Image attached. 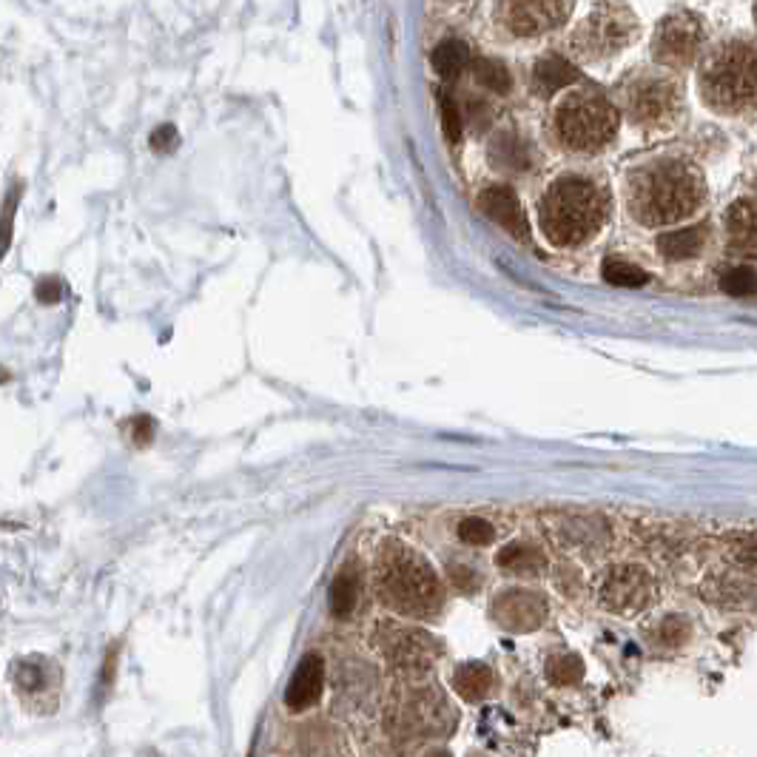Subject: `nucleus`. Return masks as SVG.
<instances>
[{
  "label": "nucleus",
  "instance_id": "f257e3e1",
  "mask_svg": "<svg viewBox=\"0 0 757 757\" xmlns=\"http://www.w3.org/2000/svg\"><path fill=\"white\" fill-rule=\"evenodd\" d=\"M706 200L701 168L684 157H655L627 177L629 214L641 225L661 228L695 214Z\"/></svg>",
  "mask_w": 757,
  "mask_h": 757
},
{
  "label": "nucleus",
  "instance_id": "f03ea898",
  "mask_svg": "<svg viewBox=\"0 0 757 757\" xmlns=\"http://www.w3.org/2000/svg\"><path fill=\"white\" fill-rule=\"evenodd\" d=\"M698 92L706 109L738 117L757 111V37L723 35L698 60Z\"/></svg>",
  "mask_w": 757,
  "mask_h": 757
},
{
  "label": "nucleus",
  "instance_id": "7ed1b4c3",
  "mask_svg": "<svg viewBox=\"0 0 757 757\" xmlns=\"http://www.w3.org/2000/svg\"><path fill=\"white\" fill-rule=\"evenodd\" d=\"M610 214V194L584 174L558 177L538 203V222L544 237L558 248L581 245L601 231Z\"/></svg>",
  "mask_w": 757,
  "mask_h": 757
},
{
  "label": "nucleus",
  "instance_id": "20e7f679",
  "mask_svg": "<svg viewBox=\"0 0 757 757\" xmlns=\"http://www.w3.org/2000/svg\"><path fill=\"white\" fill-rule=\"evenodd\" d=\"M376 592L385 607L410 618H427L442 604V584L433 567L402 541H388L379 550Z\"/></svg>",
  "mask_w": 757,
  "mask_h": 757
},
{
  "label": "nucleus",
  "instance_id": "39448f33",
  "mask_svg": "<svg viewBox=\"0 0 757 757\" xmlns=\"http://www.w3.org/2000/svg\"><path fill=\"white\" fill-rule=\"evenodd\" d=\"M618 106L598 89H567L553 111L555 140L575 154H595L615 140Z\"/></svg>",
  "mask_w": 757,
  "mask_h": 757
},
{
  "label": "nucleus",
  "instance_id": "423d86ee",
  "mask_svg": "<svg viewBox=\"0 0 757 757\" xmlns=\"http://www.w3.org/2000/svg\"><path fill=\"white\" fill-rule=\"evenodd\" d=\"M638 35L641 23L627 0H595L570 35V52L584 63H607L624 55Z\"/></svg>",
  "mask_w": 757,
  "mask_h": 757
},
{
  "label": "nucleus",
  "instance_id": "0eeeda50",
  "mask_svg": "<svg viewBox=\"0 0 757 757\" xmlns=\"http://www.w3.org/2000/svg\"><path fill=\"white\" fill-rule=\"evenodd\" d=\"M621 100L641 129H669L684 111V86L669 69H638L624 77Z\"/></svg>",
  "mask_w": 757,
  "mask_h": 757
},
{
  "label": "nucleus",
  "instance_id": "6e6552de",
  "mask_svg": "<svg viewBox=\"0 0 757 757\" xmlns=\"http://www.w3.org/2000/svg\"><path fill=\"white\" fill-rule=\"evenodd\" d=\"M390 726L399 738H430L442 735L453 723V712L433 684L407 681L393 689L390 701Z\"/></svg>",
  "mask_w": 757,
  "mask_h": 757
},
{
  "label": "nucleus",
  "instance_id": "1a4fd4ad",
  "mask_svg": "<svg viewBox=\"0 0 757 757\" xmlns=\"http://www.w3.org/2000/svg\"><path fill=\"white\" fill-rule=\"evenodd\" d=\"M703 49H706V23L701 15H695L689 9L669 12L655 26L652 60L669 72H684L689 66H695Z\"/></svg>",
  "mask_w": 757,
  "mask_h": 757
},
{
  "label": "nucleus",
  "instance_id": "9d476101",
  "mask_svg": "<svg viewBox=\"0 0 757 757\" xmlns=\"http://www.w3.org/2000/svg\"><path fill=\"white\" fill-rule=\"evenodd\" d=\"M567 0H499L496 18L513 37L550 35L567 23Z\"/></svg>",
  "mask_w": 757,
  "mask_h": 757
},
{
  "label": "nucleus",
  "instance_id": "9b49d317",
  "mask_svg": "<svg viewBox=\"0 0 757 757\" xmlns=\"http://www.w3.org/2000/svg\"><path fill=\"white\" fill-rule=\"evenodd\" d=\"M652 592H655L652 575L641 567L624 564V567H615L607 573L598 598L607 610L632 615V612H641L647 607L652 601Z\"/></svg>",
  "mask_w": 757,
  "mask_h": 757
},
{
  "label": "nucleus",
  "instance_id": "f8f14e48",
  "mask_svg": "<svg viewBox=\"0 0 757 757\" xmlns=\"http://www.w3.org/2000/svg\"><path fill=\"white\" fill-rule=\"evenodd\" d=\"M382 652L388 655L393 664L405 672H425L427 666L436 661L439 647L436 641L413 627H399V629H385L382 638Z\"/></svg>",
  "mask_w": 757,
  "mask_h": 757
},
{
  "label": "nucleus",
  "instance_id": "ddd939ff",
  "mask_svg": "<svg viewBox=\"0 0 757 757\" xmlns=\"http://www.w3.org/2000/svg\"><path fill=\"white\" fill-rule=\"evenodd\" d=\"M493 618L507 632H533L547 618L544 598L530 590H507L493 601Z\"/></svg>",
  "mask_w": 757,
  "mask_h": 757
},
{
  "label": "nucleus",
  "instance_id": "4468645a",
  "mask_svg": "<svg viewBox=\"0 0 757 757\" xmlns=\"http://www.w3.org/2000/svg\"><path fill=\"white\" fill-rule=\"evenodd\" d=\"M479 208L490 220L499 222L504 231H510L516 240H527V237H530L524 208H521L518 197L513 194V188H507V185H490V188H484L479 194Z\"/></svg>",
  "mask_w": 757,
  "mask_h": 757
},
{
  "label": "nucleus",
  "instance_id": "2eb2a0df",
  "mask_svg": "<svg viewBox=\"0 0 757 757\" xmlns=\"http://www.w3.org/2000/svg\"><path fill=\"white\" fill-rule=\"evenodd\" d=\"M322 681H325V664L319 655H305L299 666L294 669V678L288 684V692H285V703L288 709L294 712H302L308 706H314L322 695Z\"/></svg>",
  "mask_w": 757,
  "mask_h": 757
},
{
  "label": "nucleus",
  "instance_id": "dca6fc26",
  "mask_svg": "<svg viewBox=\"0 0 757 757\" xmlns=\"http://www.w3.org/2000/svg\"><path fill=\"white\" fill-rule=\"evenodd\" d=\"M729 251L735 257H757V203L738 200L726 211Z\"/></svg>",
  "mask_w": 757,
  "mask_h": 757
},
{
  "label": "nucleus",
  "instance_id": "f3484780",
  "mask_svg": "<svg viewBox=\"0 0 757 757\" xmlns=\"http://www.w3.org/2000/svg\"><path fill=\"white\" fill-rule=\"evenodd\" d=\"M578 80H581V74L575 72L573 66L561 55L541 57L536 63V69H533V89L541 97H553L555 92H567Z\"/></svg>",
  "mask_w": 757,
  "mask_h": 757
},
{
  "label": "nucleus",
  "instance_id": "a211bd4d",
  "mask_svg": "<svg viewBox=\"0 0 757 757\" xmlns=\"http://www.w3.org/2000/svg\"><path fill=\"white\" fill-rule=\"evenodd\" d=\"M706 237H709V228L706 225H689V228H681V231H672V234H664L658 240V251L664 254L666 259H695L703 251L706 245Z\"/></svg>",
  "mask_w": 757,
  "mask_h": 757
},
{
  "label": "nucleus",
  "instance_id": "6ab92c4d",
  "mask_svg": "<svg viewBox=\"0 0 757 757\" xmlns=\"http://www.w3.org/2000/svg\"><path fill=\"white\" fill-rule=\"evenodd\" d=\"M356 601H359V573H356V567L348 564L342 573L336 575V581H333L331 587V610L336 618H348L356 607Z\"/></svg>",
  "mask_w": 757,
  "mask_h": 757
},
{
  "label": "nucleus",
  "instance_id": "aec40b11",
  "mask_svg": "<svg viewBox=\"0 0 757 757\" xmlns=\"http://www.w3.org/2000/svg\"><path fill=\"white\" fill-rule=\"evenodd\" d=\"M470 63H473V55H470V49L464 46L462 40H444L433 52V66L447 80L459 77Z\"/></svg>",
  "mask_w": 757,
  "mask_h": 757
},
{
  "label": "nucleus",
  "instance_id": "412c9836",
  "mask_svg": "<svg viewBox=\"0 0 757 757\" xmlns=\"http://www.w3.org/2000/svg\"><path fill=\"white\" fill-rule=\"evenodd\" d=\"M453 686H456V692L462 695L464 701H479L493 686V672L484 664H464L453 675Z\"/></svg>",
  "mask_w": 757,
  "mask_h": 757
},
{
  "label": "nucleus",
  "instance_id": "4be33fe9",
  "mask_svg": "<svg viewBox=\"0 0 757 757\" xmlns=\"http://www.w3.org/2000/svg\"><path fill=\"white\" fill-rule=\"evenodd\" d=\"M496 564L504 567V570H513V573H536L538 567L544 564V558L538 553L533 544H507L499 555H496Z\"/></svg>",
  "mask_w": 757,
  "mask_h": 757
},
{
  "label": "nucleus",
  "instance_id": "5701e85b",
  "mask_svg": "<svg viewBox=\"0 0 757 757\" xmlns=\"http://www.w3.org/2000/svg\"><path fill=\"white\" fill-rule=\"evenodd\" d=\"M470 69H473V74H476V83L484 86V89H490V92L507 94L510 92V86H513L510 72L501 66L499 60H490V57H473Z\"/></svg>",
  "mask_w": 757,
  "mask_h": 757
},
{
  "label": "nucleus",
  "instance_id": "b1692460",
  "mask_svg": "<svg viewBox=\"0 0 757 757\" xmlns=\"http://www.w3.org/2000/svg\"><path fill=\"white\" fill-rule=\"evenodd\" d=\"M601 274L604 279L610 282V285H618V288H641V285H647L649 274L644 268H638V265H632L627 259H618L610 257L604 262V268H601Z\"/></svg>",
  "mask_w": 757,
  "mask_h": 757
},
{
  "label": "nucleus",
  "instance_id": "393cba45",
  "mask_svg": "<svg viewBox=\"0 0 757 757\" xmlns=\"http://www.w3.org/2000/svg\"><path fill=\"white\" fill-rule=\"evenodd\" d=\"M547 678L555 686H573L584 678V664L575 655H558L547 664Z\"/></svg>",
  "mask_w": 757,
  "mask_h": 757
},
{
  "label": "nucleus",
  "instance_id": "a878e982",
  "mask_svg": "<svg viewBox=\"0 0 757 757\" xmlns=\"http://www.w3.org/2000/svg\"><path fill=\"white\" fill-rule=\"evenodd\" d=\"M721 288L732 296H752L757 294V271L749 265H738L726 271L721 277Z\"/></svg>",
  "mask_w": 757,
  "mask_h": 757
},
{
  "label": "nucleus",
  "instance_id": "bb28decb",
  "mask_svg": "<svg viewBox=\"0 0 757 757\" xmlns=\"http://www.w3.org/2000/svg\"><path fill=\"white\" fill-rule=\"evenodd\" d=\"M493 160L499 166L524 168V146L518 143L513 134H501L499 140L493 143Z\"/></svg>",
  "mask_w": 757,
  "mask_h": 757
},
{
  "label": "nucleus",
  "instance_id": "cd10ccee",
  "mask_svg": "<svg viewBox=\"0 0 757 757\" xmlns=\"http://www.w3.org/2000/svg\"><path fill=\"white\" fill-rule=\"evenodd\" d=\"M459 538L467 541V544L484 547V544H490V541L496 538V530H493V524H487L484 518L470 516L459 521Z\"/></svg>",
  "mask_w": 757,
  "mask_h": 757
},
{
  "label": "nucleus",
  "instance_id": "c85d7f7f",
  "mask_svg": "<svg viewBox=\"0 0 757 757\" xmlns=\"http://www.w3.org/2000/svg\"><path fill=\"white\" fill-rule=\"evenodd\" d=\"M439 106H442V126L450 143H459L462 137V111L456 106V100L447 92H439Z\"/></svg>",
  "mask_w": 757,
  "mask_h": 757
},
{
  "label": "nucleus",
  "instance_id": "c756f323",
  "mask_svg": "<svg viewBox=\"0 0 757 757\" xmlns=\"http://www.w3.org/2000/svg\"><path fill=\"white\" fill-rule=\"evenodd\" d=\"M60 296H63V285L57 279H40V285H37V299L40 302L55 305Z\"/></svg>",
  "mask_w": 757,
  "mask_h": 757
},
{
  "label": "nucleus",
  "instance_id": "7c9ffc66",
  "mask_svg": "<svg viewBox=\"0 0 757 757\" xmlns=\"http://www.w3.org/2000/svg\"><path fill=\"white\" fill-rule=\"evenodd\" d=\"M174 140H177V134H174L171 126H163L160 131H154V137H151L154 148H160V151H166V148L174 146Z\"/></svg>",
  "mask_w": 757,
  "mask_h": 757
},
{
  "label": "nucleus",
  "instance_id": "2f4dec72",
  "mask_svg": "<svg viewBox=\"0 0 757 757\" xmlns=\"http://www.w3.org/2000/svg\"><path fill=\"white\" fill-rule=\"evenodd\" d=\"M450 575H453V581L462 587V590H470V587H476V575L470 573V570H464V567H450Z\"/></svg>",
  "mask_w": 757,
  "mask_h": 757
},
{
  "label": "nucleus",
  "instance_id": "473e14b6",
  "mask_svg": "<svg viewBox=\"0 0 757 757\" xmlns=\"http://www.w3.org/2000/svg\"><path fill=\"white\" fill-rule=\"evenodd\" d=\"M148 436H151V422H148V416H137V419H134V439L140 444H146Z\"/></svg>",
  "mask_w": 757,
  "mask_h": 757
},
{
  "label": "nucleus",
  "instance_id": "72a5a7b5",
  "mask_svg": "<svg viewBox=\"0 0 757 757\" xmlns=\"http://www.w3.org/2000/svg\"><path fill=\"white\" fill-rule=\"evenodd\" d=\"M740 561H746V564H752L757 570V538H752L743 550H740Z\"/></svg>",
  "mask_w": 757,
  "mask_h": 757
},
{
  "label": "nucleus",
  "instance_id": "f704fd0d",
  "mask_svg": "<svg viewBox=\"0 0 757 757\" xmlns=\"http://www.w3.org/2000/svg\"><path fill=\"white\" fill-rule=\"evenodd\" d=\"M755 26H757V0H755Z\"/></svg>",
  "mask_w": 757,
  "mask_h": 757
}]
</instances>
